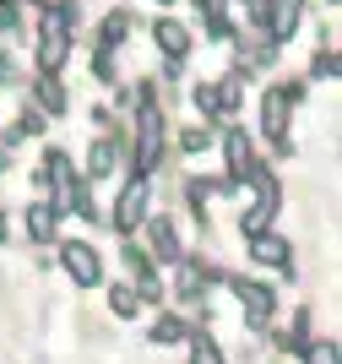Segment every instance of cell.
<instances>
[{
    "label": "cell",
    "mask_w": 342,
    "mask_h": 364,
    "mask_svg": "<svg viewBox=\"0 0 342 364\" xmlns=\"http://www.w3.org/2000/svg\"><path fill=\"white\" fill-rule=\"evenodd\" d=\"M60 261H65V272L82 283V289H98V277H104V261H98V250L82 240H65L60 245Z\"/></svg>",
    "instance_id": "obj_1"
},
{
    "label": "cell",
    "mask_w": 342,
    "mask_h": 364,
    "mask_svg": "<svg viewBox=\"0 0 342 364\" xmlns=\"http://www.w3.org/2000/svg\"><path fill=\"white\" fill-rule=\"evenodd\" d=\"M234 294H239V304H245V316H250L255 326H267V316L277 310V294H272L267 283H255V277H234Z\"/></svg>",
    "instance_id": "obj_2"
},
{
    "label": "cell",
    "mask_w": 342,
    "mask_h": 364,
    "mask_svg": "<svg viewBox=\"0 0 342 364\" xmlns=\"http://www.w3.org/2000/svg\"><path fill=\"white\" fill-rule=\"evenodd\" d=\"M141 213H147V180H131L125 196H119V207H114V228L119 234H136V228H141Z\"/></svg>",
    "instance_id": "obj_3"
},
{
    "label": "cell",
    "mask_w": 342,
    "mask_h": 364,
    "mask_svg": "<svg viewBox=\"0 0 342 364\" xmlns=\"http://www.w3.org/2000/svg\"><path fill=\"white\" fill-rule=\"evenodd\" d=\"M152 38L164 44L169 65H179V60H185V49H191V33H185V22H174V16H164V22H152Z\"/></svg>",
    "instance_id": "obj_4"
},
{
    "label": "cell",
    "mask_w": 342,
    "mask_h": 364,
    "mask_svg": "<svg viewBox=\"0 0 342 364\" xmlns=\"http://www.w3.org/2000/svg\"><path fill=\"white\" fill-rule=\"evenodd\" d=\"M299 11H304V0H267V28L272 38H288L299 28Z\"/></svg>",
    "instance_id": "obj_5"
},
{
    "label": "cell",
    "mask_w": 342,
    "mask_h": 364,
    "mask_svg": "<svg viewBox=\"0 0 342 364\" xmlns=\"http://www.w3.org/2000/svg\"><path fill=\"white\" fill-rule=\"evenodd\" d=\"M283 131H288V98H283V87H272V92H267V136H272V147L288 152Z\"/></svg>",
    "instance_id": "obj_6"
},
{
    "label": "cell",
    "mask_w": 342,
    "mask_h": 364,
    "mask_svg": "<svg viewBox=\"0 0 342 364\" xmlns=\"http://www.w3.org/2000/svg\"><path fill=\"white\" fill-rule=\"evenodd\" d=\"M250 256L255 261H272V267H283V277H294V267H288L294 250H288L283 240H272V234H255V240H250Z\"/></svg>",
    "instance_id": "obj_7"
},
{
    "label": "cell",
    "mask_w": 342,
    "mask_h": 364,
    "mask_svg": "<svg viewBox=\"0 0 342 364\" xmlns=\"http://www.w3.org/2000/svg\"><path fill=\"white\" fill-rule=\"evenodd\" d=\"M22 223H28V234H33V240H55V223H60V213L49 207V201H33Z\"/></svg>",
    "instance_id": "obj_8"
},
{
    "label": "cell",
    "mask_w": 342,
    "mask_h": 364,
    "mask_svg": "<svg viewBox=\"0 0 342 364\" xmlns=\"http://www.w3.org/2000/svg\"><path fill=\"white\" fill-rule=\"evenodd\" d=\"M223 152H228V168L234 174H250V141H245V131H228V141H223Z\"/></svg>",
    "instance_id": "obj_9"
},
{
    "label": "cell",
    "mask_w": 342,
    "mask_h": 364,
    "mask_svg": "<svg viewBox=\"0 0 342 364\" xmlns=\"http://www.w3.org/2000/svg\"><path fill=\"white\" fill-rule=\"evenodd\" d=\"M33 98H38V109H44V114H60V109H65V92H60V82H55V76H38Z\"/></svg>",
    "instance_id": "obj_10"
},
{
    "label": "cell",
    "mask_w": 342,
    "mask_h": 364,
    "mask_svg": "<svg viewBox=\"0 0 342 364\" xmlns=\"http://www.w3.org/2000/svg\"><path fill=\"white\" fill-rule=\"evenodd\" d=\"M152 250H158L164 261H179V234H174V223H164V218L152 223Z\"/></svg>",
    "instance_id": "obj_11"
},
{
    "label": "cell",
    "mask_w": 342,
    "mask_h": 364,
    "mask_svg": "<svg viewBox=\"0 0 342 364\" xmlns=\"http://www.w3.org/2000/svg\"><path fill=\"white\" fill-rule=\"evenodd\" d=\"M119 164V147H114V141H98V147H92V180H109V168H114Z\"/></svg>",
    "instance_id": "obj_12"
},
{
    "label": "cell",
    "mask_w": 342,
    "mask_h": 364,
    "mask_svg": "<svg viewBox=\"0 0 342 364\" xmlns=\"http://www.w3.org/2000/svg\"><path fill=\"white\" fill-rule=\"evenodd\" d=\"M109 304H114V316H119V321L141 316V294H136V289H109Z\"/></svg>",
    "instance_id": "obj_13"
},
{
    "label": "cell",
    "mask_w": 342,
    "mask_h": 364,
    "mask_svg": "<svg viewBox=\"0 0 342 364\" xmlns=\"http://www.w3.org/2000/svg\"><path fill=\"white\" fill-rule=\"evenodd\" d=\"M191 364H223V353H218V343H212L207 332L191 337Z\"/></svg>",
    "instance_id": "obj_14"
},
{
    "label": "cell",
    "mask_w": 342,
    "mask_h": 364,
    "mask_svg": "<svg viewBox=\"0 0 342 364\" xmlns=\"http://www.w3.org/2000/svg\"><path fill=\"white\" fill-rule=\"evenodd\" d=\"M125 28H131V22H125V16H109L104 28H98V44H104V55H109V49L119 44V38H125Z\"/></svg>",
    "instance_id": "obj_15"
},
{
    "label": "cell",
    "mask_w": 342,
    "mask_h": 364,
    "mask_svg": "<svg viewBox=\"0 0 342 364\" xmlns=\"http://www.w3.org/2000/svg\"><path fill=\"white\" fill-rule=\"evenodd\" d=\"M152 337H158V343H179V337H185V321H179V316H164L158 326H152Z\"/></svg>",
    "instance_id": "obj_16"
},
{
    "label": "cell",
    "mask_w": 342,
    "mask_h": 364,
    "mask_svg": "<svg viewBox=\"0 0 342 364\" xmlns=\"http://www.w3.org/2000/svg\"><path fill=\"white\" fill-rule=\"evenodd\" d=\"M201 147H212V131H201V125H191V131H185V152H201Z\"/></svg>",
    "instance_id": "obj_17"
},
{
    "label": "cell",
    "mask_w": 342,
    "mask_h": 364,
    "mask_svg": "<svg viewBox=\"0 0 342 364\" xmlns=\"http://www.w3.org/2000/svg\"><path fill=\"white\" fill-rule=\"evenodd\" d=\"M304 359H310V364H337V348H331V343H315Z\"/></svg>",
    "instance_id": "obj_18"
},
{
    "label": "cell",
    "mask_w": 342,
    "mask_h": 364,
    "mask_svg": "<svg viewBox=\"0 0 342 364\" xmlns=\"http://www.w3.org/2000/svg\"><path fill=\"white\" fill-rule=\"evenodd\" d=\"M315 76H337V55H331V49L315 55Z\"/></svg>",
    "instance_id": "obj_19"
},
{
    "label": "cell",
    "mask_w": 342,
    "mask_h": 364,
    "mask_svg": "<svg viewBox=\"0 0 342 364\" xmlns=\"http://www.w3.org/2000/svg\"><path fill=\"white\" fill-rule=\"evenodd\" d=\"M212 196V180H191V201H207Z\"/></svg>",
    "instance_id": "obj_20"
},
{
    "label": "cell",
    "mask_w": 342,
    "mask_h": 364,
    "mask_svg": "<svg viewBox=\"0 0 342 364\" xmlns=\"http://www.w3.org/2000/svg\"><path fill=\"white\" fill-rule=\"evenodd\" d=\"M0 240H6V213H0Z\"/></svg>",
    "instance_id": "obj_21"
},
{
    "label": "cell",
    "mask_w": 342,
    "mask_h": 364,
    "mask_svg": "<svg viewBox=\"0 0 342 364\" xmlns=\"http://www.w3.org/2000/svg\"><path fill=\"white\" fill-rule=\"evenodd\" d=\"M158 6H169V0H158Z\"/></svg>",
    "instance_id": "obj_22"
}]
</instances>
